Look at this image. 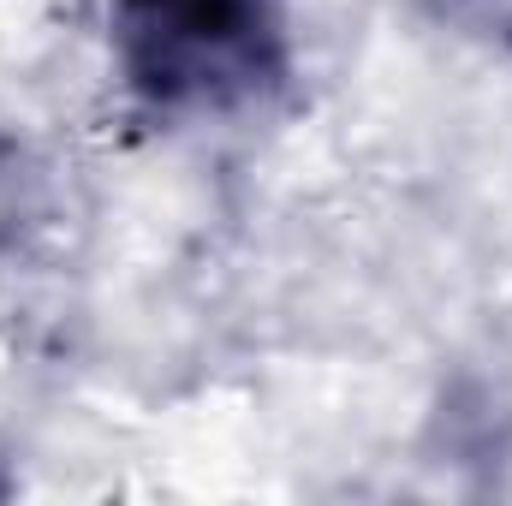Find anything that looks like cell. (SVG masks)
Listing matches in <instances>:
<instances>
[{
    "mask_svg": "<svg viewBox=\"0 0 512 506\" xmlns=\"http://www.w3.org/2000/svg\"><path fill=\"white\" fill-rule=\"evenodd\" d=\"M114 42L131 90L161 108L233 102L280 66L268 0H114Z\"/></svg>",
    "mask_w": 512,
    "mask_h": 506,
    "instance_id": "obj_1",
    "label": "cell"
}]
</instances>
